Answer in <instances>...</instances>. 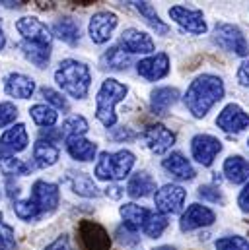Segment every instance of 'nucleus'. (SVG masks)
<instances>
[{
	"mask_svg": "<svg viewBox=\"0 0 249 250\" xmlns=\"http://www.w3.org/2000/svg\"><path fill=\"white\" fill-rule=\"evenodd\" d=\"M222 97H224L222 78L214 74H200L187 87L185 105L195 119H202Z\"/></svg>",
	"mask_w": 249,
	"mask_h": 250,
	"instance_id": "f257e3e1",
	"label": "nucleus"
},
{
	"mask_svg": "<svg viewBox=\"0 0 249 250\" xmlns=\"http://www.w3.org/2000/svg\"><path fill=\"white\" fill-rule=\"evenodd\" d=\"M55 82L59 83L64 93H68L74 99H84L90 91V83H92V74L90 68L84 62L66 59L59 64L57 72H55Z\"/></svg>",
	"mask_w": 249,
	"mask_h": 250,
	"instance_id": "f03ea898",
	"label": "nucleus"
},
{
	"mask_svg": "<svg viewBox=\"0 0 249 250\" xmlns=\"http://www.w3.org/2000/svg\"><path fill=\"white\" fill-rule=\"evenodd\" d=\"M126 85L121 82H117L115 78H107L96 97V117L103 126L111 128L117 123V115H115V107L117 103H121L126 97Z\"/></svg>",
	"mask_w": 249,
	"mask_h": 250,
	"instance_id": "7ed1b4c3",
	"label": "nucleus"
},
{
	"mask_svg": "<svg viewBox=\"0 0 249 250\" xmlns=\"http://www.w3.org/2000/svg\"><path fill=\"white\" fill-rule=\"evenodd\" d=\"M214 43L222 47L228 53H234L238 57H248L249 47L248 41L238 25L232 23H216L214 27Z\"/></svg>",
	"mask_w": 249,
	"mask_h": 250,
	"instance_id": "20e7f679",
	"label": "nucleus"
},
{
	"mask_svg": "<svg viewBox=\"0 0 249 250\" xmlns=\"http://www.w3.org/2000/svg\"><path fill=\"white\" fill-rule=\"evenodd\" d=\"M16 29L20 31V35L24 37V41L51 47L53 35L49 31V27L41 20H37L35 16H24V18H20L16 21Z\"/></svg>",
	"mask_w": 249,
	"mask_h": 250,
	"instance_id": "39448f33",
	"label": "nucleus"
},
{
	"mask_svg": "<svg viewBox=\"0 0 249 250\" xmlns=\"http://www.w3.org/2000/svg\"><path fill=\"white\" fill-rule=\"evenodd\" d=\"M222 151V142L210 134H197L191 140V153L197 163L202 167H210L216 155Z\"/></svg>",
	"mask_w": 249,
	"mask_h": 250,
	"instance_id": "423d86ee",
	"label": "nucleus"
},
{
	"mask_svg": "<svg viewBox=\"0 0 249 250\" xmlns=\"http://www.w3.org/2000/svg\"><path fill=\"white\" fill-rule=\"evenodd\" d=\"M185 198H187V192L179 185H164L160 190H156V196H154L156 209L162 215L177 213L183 208Z\"/></svg>",
	"mask_w": 249,
	"mask_h": 250,
	"instance_id": "0eeeda50",
	"label": "nucleus"
},
{
	"mask_svg": "<svg viewBox=\"0 0 249 250\" xmlns=\"http://www.w3.org/2000/svg\"><path fill=\"white\" fill-rule=\"evenodd\" d=\"M170 18L193 35L206 33V21H204V16L200 10L187 8V6H174V8H170Z\"/></svg>",
	"mask_w": 249,
	"mask_h": 250,
	"instance_id": "6e6552de",
	"label": "nucleus"
},
{
	"mask_svg": "<svg viewBox=\"0 0 249 250\" xmlns=\"http://www.w3.org/2000/svg\"><path fill=\"white\" fill-rule=\"evenodd\" d=\"M37 209L41 213H51L57 209L59 206V200H61V192L59 187L53 185V183H47V181H37L33 188H31V198H29Z\"/></svg>",
	"mask_w": 249,
	"mask_h": 250,
	"instance_id": "1a4fd4ad",
	"label": "nucleus"
},
{
	"mask_svg": "<svg viewBox=\"0 0 249 250\" xmlns=\"http://www.w3.org/2000/svg\"><path fill=\"white\" fill-rule=\"evenodd\" d=\"M119 20L113 12H98L90 18V25H88V33H90V39L98 45L101 43H107L111 39V33L113 29L117 27Z\"/></svg>",
	"mask_w": 249,
	"mask_h": 250,
	"instance_id": "9d476101",
	"label": "nucleus"
},
{
	"mask_svg": "<svg viewBox=\"0 0 249 250\" xmlns=\"http://www.w3.org/2000/svg\"><path fill=\"white\" fill-rule=\"evenodd\" d=\"M142 140L150 151L162 155L175 144V134L164 125H150L142 132Z\"/></svg>",
	"mask_w": 249,
	"mask_h": 250,
	"instance_id": "9b49d317",
	"label": "nucleus"
},
{
	"mask_svg": "<svg viewBox=\"0 0 249 250\" xmlns=\"http://www.w3.org/2000/svg\"><path fill=\"white\" fill-rule=\"evenodd\" d=\"M216 125L220 130L230 132V134H238L242 130L249 128V115L236 103H230L222 109V113L216 117Z\"/></svg>",
	"mask_w": 249,
	"mask_h": 250,
	"instance_id": "f8f14e48",
	"label": "nucleus"
},
{
	"mask_svg": "<svg viewBox=\"0 0 249 250\" xmlns=\"http://www.w3.org/2000/svg\"><path fill=\"white\" fill-rule=\"evenodd\" d=\"M214 221H216V215L210 208L200 206V204H191L181 215L179 227H181V231H195L200 227H208Z\"/></svg>",
	"mask_w": 249,
	"mask_h": 250,
	"instance_id": "ddd939ff",
	"label": "nucleus"
},
{
	"mask_svg": "<svg viewBox=\"0 0 249 250\" xmlns=\"http://www.w3.org/2000/svg\"><path fill=\"white\" fill-rule=\"evenodd\" d=\"M136 70H138V74H140L144 80H150V82L162 80V78L168 76V72H170V57H168L166 53L150 55V57L142 59L140 62L136 64Z\"/></svg>",
	"mask_w": 249,
	"mask_h": 250,
	"instance_id": "4468645a",
	"label": "nucleus"
},
{
	"mask_svg": "<svg viewBox=\"0 0 249 250\" xmlns=\"http://www.w3.org/2000/svg\"><path fill=\"white\" fill-rule=\"evenodd\" d=\"M29 144L27 130L24 125L12 126L0 136V155H14L18 151H24Z\"/></svg>",
	"mask_w": 249,
	"mask_h": 250,
	"instance_id": "2eb2a0df",
	"label": "nucleus"
},
{
	"mask_svg": "<svg viewBox=\"0 0 249 250\" xmlns=\"http://www.w3.org/2000/svg\"><path fill=\"white\" fill-rule=\"evenodd\" d=\"M121 47L130 55V53H140V55H150L154 51V41L148 33L128 27L121 33Z\"/></svg>",
	"mask_w": 249,
	"mask_h": 250,
	"instance_id": "dca6fc26",
	"label": "nucleus"
},
{
	"mask_svg": "<svg viewBox=\"0 0 249 250\" xmlns=\"http://www.w3.org/2000/svg\"><path fill=\"white\" fill-rule=\"evenodd\" d=\"M4 91L16 99H29L35 91V82L20 72H12L4 78Z\"/></svg>",
	"mask_w": 249,
	"mask_h": 250,
	"instance_id": "f3484780",
	"label": "nucleus"
},
{
	"mask_svg": "<svg viewBox=\"0 0 249 250\" xmlns=\"http://www.w3.org/2000/svg\"><path fill=\"white\" fill-rule=\"evenodd\" d=\"M162 167L172 175V177H175V179H179V181H193L195 179V169H193V165H191V161L187 159L183 153H179V151H172L164 161H162Z\"/></svg>",
	"mask_w": 249,
	"mask_h": 250,
	"instance_id": "a211bd4d",
	"label": "nucleus"
},
{
	"mask_svg": "<svg viewBox=\"0 0 249 250\" xmlns=\"http://www.w3.org/2000/svg\"><path fill=\"white\" fill-rule=\"evenodd\" d=\"M64 183L70 187V190L82 198H98L100 190L96 187V183L86 175V173H78V171H68L64 177Z\"/></svg>",
	"mask_w": 249,
	"mask_h": 250,
	"instance_id": "6ab92c4d",
	"label": "nucleus"
},
{
	"mask_svg": "<svg viewBox=\"0 0 249 250\" xmlns=\"http://www.w3.org/2000/svg\"><path fill=\"white\" fill-rule=\"evenodd\" d=\"M179 101V91L175 87H156L150 95V107L156 115H166Z\"/></svg>",
	"mask_w": 249,
	"mask_h": 250,
	"instance_id": "aec40b11",
	"label": "nucleus"
},
{
	"mask_svg": "<svg viewBox=\"0 0 249 250\" xmlns=\"http://www.w3.org/2000/svg\"><path fill=\"white\" fill-rule=\"evenodd\" d=\"M66 149H68L70 157H74L76 161H92L98 153V146L94 142L86 140L84 136H68Z\"/></svg>",
	"mask_w": 249,
	"mask_h": 250,
	"instance_id": "412c9836",
	"label": "nucleus"
},
{
	"mask_svg": "<svg viewBox=\"0 0 249 250\" xmlns=\"http://www.w3.org/2000/svg\"><path fill=\"white\" fill-rule=\"evenodd\" d=\"M57 161H59V147L45 138L37 140L33 146V163L39 169H47L53 167Z\"/></svg>",
	"mask_w": 249,
	"mask_h": 250,
	"instance_id": "4be33fe9",
	"label": "nucleus"
},
{
	"mask_svg": "<svg viewBox=\"0 0 249 250\" xmlns=\"http://www.w3.org/2000/svg\"><path fill=\"white\" fill-rule=\"evenodd\" d=\"M224 175L234 185L246 183L249 181V161L242 155H230L224 161Z\"/></svg>",
	"mask_w": 249,
	"mask_h": 250,
	"instance_id": "5701e85b",
	"label": "nucleus"
},
{
	"mask_svg": "<svg viewBox=\"0 0 249 250\" xmlns=\"http://www.w3.org/2000/svg\"><path fill=\"white\" fill-rule=\"evenodd\" d=\"M111 177L113 181H121L124 177H128L132 165H134V153L128 149H119L115 153H111Z\"/></svg>",
	"mask_w": 249,
	"mask_h": 250,
	"instance_id": "b1692460",
	"label": "nucleus"
},
{
	"mask_svg": "<svg viewBox=\"0 0 249 250\" xmlns=\"http://www.w3.org/2000/svg\"><path fill=\"white\" fill-rule=\"evenodd\" d=\"M154 190H156V181L148 173H136L134 177H130L126 185V194L130 198H146Z\"/></svg>",
	"mask_w": 249,
	"mask_h": 250,
	"instance_id": "393cba45",
	"label": "nucleus"
},
{
	"mask_svg": "<svg viewBox=\"0 0 249 250\" xmlns=\"http://www.w3.org/2000/svg\"><path fill=\"white\" fill-rule=\"evenodd\" d=\"M119 211H121L124 227L130 229V231H136V229L144 227V221H146V217L150 213L146 208L136 206V204H123Z\"/></svg>",
	"mask_w": 249,
	"mask_h": 250,
	"instance_id": "a878e982",
	"label": "nucleus"
},
{
	"mask_svg": "<svg viewBox=\"0 0 249 250\" xmlns=\"http://www.w3.org/2000/svg\"><path fill=\"white\" fill-rule=\"evenodd\" d=\"M20 49H22L24 57L31 64H35L37 68H45L49 59H51V47H45V45H35V43L22 41Z\"/></svg>",
	"mask_w": 249,
	"mask_h": 250,
	"instance_id": "bb28decb",
	"label": "nucleus"
},
{
	"mask_svg": "<svg viewBox=\"0 0 249 250\" xmlns=\"http://www.w3.org/2000/svg\"><path fill=\"white\" fill-rule=\"evenodd\" d=\"M53 31H55V35L61 41L68 43V45H76L78 39H80V25L72 18H61V20H57L55 25H53Z\"/></svg>",
	"mask_w": 249,
	"mask_h": 250,
	"instance_id": "cd10ccee",
	"label": "nucleus"
},
{
	"mask_svg": "<svg viewBox=\"0 0 249 250\" xmlns=\"http://www.w3.org/2000/svg\"><path fill=\"white\" fill-rule=\"evenodd\" d=\"M130 4H132V6L136 8V12L146 20V23H148L152 29H156L158 35H166V33L170 31V27L160 20L156 8H154L150 2H130Z\"/></svg>",
	"mask_w": 249,
	"mask_h": 250,
	"instance_id": "c85d7f7f",
	"label": "nucleus"
},
{
	"mask_svg": "<svg viewBox=\"0 0 249 250\" xmlns=\"http://www.w3.org/2000/svg\"><path fill=\"white\" fill-rule=\"evenodd\" d=\"M29 117L33 119V123L39 126H43V128H51V126H55L57 123V119H59V115H57V111L53 109V107H49V105H33L31 109H29Z\"/></svg>",
	"mask_w": 249,
	"mask_h": 250,
	"instance_id": "c756f323",
	"label": "nucleus"
},
{
	"mask_svg": "<svg viewBox=\"0 0 249 250\" xmlns=\"http://www.w3.org/2000/svg\"><path fill=\"white\" fill-rule=\"evenodd\" d=\"M0 171L8 177H24L29 173V165L16 155H0Z\"/></svg>",
	"mask_w": 249,
	"mask_h": 250,
	"instance_id": "7c9ffc66",
	"label": "nucleus"
},
{
	"mask_svg": "<svg viewBox=\"0 0 249 250\" xmlns=\"http://www.w3.org/2000/svg\"><path fill=\"white\" fill-rule=\"evenodd\" d=\"M166 227H168V217L162 215V213H152V211H150L148 217H146V221H144L142 231H144L146 237L156 239V237H160V235L166 231Z\"/></svg>",
	"mask_w": 249,
	"mask_h": 250,
	"instance_id": "2f4dec72",
	"label": "nucleus"
},
{
	"mask_svg": "<svg viewBox=\"0 0 249 250\" xmlns=\"http://www.w3.org/2000/svg\"><path fill=\"white\" fill-rule=\"evenodd\" d=\"M105 62L113 70H123V68H126V64L130 62V55L121 45H115L105 53Z\"/></svg>",
	"mask_w": 249,
	"mask_h": 250,
	"instance_id": "473e14b6",
	"label": "nucleus"
},
{
	"mask_svg": "<svg viewBox=\"0 0 249 250\" xmlns=\"http://www.w3.org/2000/svg\"><path fill=\"white\" fill-rule=\"evenodd\" d=\"M14 213L22 219V221H35L41 211L37 209V206L31 202V200H20L14 204Z\"/></svg>",
	"mask_w": 249,
	"mask_h": 250,
	"instance_id": "72a5a7b5",
	"label": "nucleus"
},
{
	"mask_svg": "<svg viewBox=\"0 0 249 250\" xmlns=\"http://www.w3.org/2000/svg\"><path fill=\"white\" fill-rule=\"evenodd\" d=\"M62 132L70 136H84L88 132V121L80 115H72L62 123Z\"/></svg>",
	"mask_w": 249,
	"mask_h": 250,
	"instance_id": "f704fd0d",
	"label": "nucleus"
},
{
	"mask_svg": "<svg viewBox=\"0 0 249 250\" xmlns=\"http://www.w3.org/2000/svg\"><path fill=\"white\" fill-rule=\"evenodd\" d=\"M109 159H111V153L103 151L100 155L98 163H96V177L100 181H113V177H111V161Z\"/></svg>",
	"mask_w": 249,
	"mask_h": 250,
	"instance_id": "c9c22d12",
	"label": "nucleus"
},
{
	"mask_svg": "<svg viewBox=\"0 0 249 250\" xmlns=\"http://www.w3.org/2000/svg\"><path fill=\"white\" fill-rule=\"evenodd\" d=\"M216 250H249V243L244 237H222L216 241Z\"/></svg>",
	"mask_w": 249,
	"mask_h": 250,
	"instance_id": "e433bc0d",
	"label": "nucleus"
},
{
	"mask_svg": "<svg viewBox=\"0 0 249 250\" xmlns=\"http://www.w3.org/2000/svg\"><path fill=\"white\" fill-rule=\"evenodd\" d=\"M41 95L45 97V101L49 103V105H53L55 109H62V111H68V101H66V97H62V93L59 91H55L53 87H41Z\"/></svg>",
	"mask_w": 249,
	"mask_h": 250,
	"instance_id": "4c0bfd02",
	"label": "nucleus"
},
{
	"mask_svg": "<svg viewBox=\"0 0 249 250\" xmlns=\"http://www.w3.org/2000/svg\"><path fill=\"white\" fill-rule=\"evenodd\" d=\"M0 250H16L14 229L2 221V215H0Z\"/></svg>",
	"mask_w": 249,
	"mask_h": 250,
	"instance_id": "58836bf2",
	"label": "nucleus"
},
{
	"mask_svg": "<svg viewBox=\"0 0 249 250\" xmlns=\"http://www.w3.org/2000/svg\"><path fill=\"white\" fill-rule=\"evenodd\" d=\"M18 117V109L12 103H0V128L6 125H12Z\"/></svg>",
	"mask_w": 249,
	"mask_h": 250,
	"instance_id": "ea45409f",
	"label": "nucleus"
},
{
	"mask_svg": "<svg viewBox=\"0 0 249 250\" xmlns=\"http://www.w3.org/2000/svg\"><path fill=\"white\" fill-rule=\"evenodd\" d=\"M199 194H200L202 198L210 200V202H222L220 192H218L214 187H200V188H199Z\"/></svg>",
	"mask_w": 249,
	"mask_h": 250,
	"instance_id": "a19ab883",
	"label": "nucleus"
},
{
	"mask_svg": "<svg viewBox=\"0 0 249 250\" xmlns=\"http://www.w3.org/2000/svg\"><path fill=\"white\" fill-rule=\"evenodd\" d=\"M45 250H74V249H72L70 239H68L66 235H62V237H59L57 241H53Z\"/></svg>",
	"mask_w": 249,
	"mask_h": 250,
	"instance_id": "79ce46f5",
	"label": "nucleus"
},
{
	"mask_svg": "<svg viewBox=\"0 0 249 250\" xmlns=\"http://www.w3.org/2000/svg\"><path fill=\"white\" fill-rule=\"evenodd\" d=\"M119 132H109V138L117 140V142H123V140H134L136 134L130 130V128H117Z\"/></svg>",
	"mask_w": 249,
	"mask_h": 250,
	"instance_id": "37998d69",
	"label": "nucleus"
},
{
	"mask_svg": "<svg viewBox=\"0 0 249 250\" xmlns=\"http://www.w3.org/2000/svg\"><path fill=\"white\" fill-rule=\"evenodd\" d=\"M238 206L242 208V211L249 213V183L242 188V192H240V196H238Z\"/></svg>",
	"mask_w": 249,
	"mask_h": 250,
	"instance_id": "c03bdc74",
	"label": "nucleus"
},
{
	"mask_svg": "<svg viewBox=\"0 0 249 250\" xmlns=\"http://www.w3.org/2000/svg\"><path fill=\"white\" fill-rule=\"evenodd\" d=\"M238 82L242 85L249 87V61L240 66V70H238Z\"/></svg>",
	"mask_w": 249,
	"mask_h": 250,
	"instance_id": "a18cd8bd",
	"label": "nucleus"
},
{
	"mask_svg": "<svg viewBox=\"0 0 249 250\" xmlns=\"http://www.w3.org/2000/svg\"><path fill=\"white\" fill-rule=\"evenodd\" d=\"M107 196L117 200V198H121V196H123V188L121 187H109L107 188Z\"/></svg>",
	"mask_w": 249,
	"mask_h": 250,
	"instance_id": "49530a36",
	"label": "nucleus"
},
{
	"mask_svg": "<svg viewBox=\"0 0 249 250\" xmlns=\"http://www.w3.org/2000/svg\"><path fill=\"white\" fill-rule=\"evenodd\" d=\"M4 45H6V37H4V31H2V27H0V51L4 49Z\"/></svg>",
	"mask_w": 249,
	"mask_h": 250,
	"instance_id": "de8ad7c7",
	"label": "nucleus"
},
{
	"mask_svg": "<svg viewBox=\"0 0 249 250\" xmlns=\"http://www.w3.org/2000/svg\"><path fill=\"white\" fill-rule=\"evenodd\" d=\"M154 250H175L174 247H158V249H154Z\"/></svg>",
	"mask_w": 249,
	"mask_h": 250,
	"instance_id": "09e8293b",
	"label": "nucleus"
},
{
	"mask_svg": "<svg viewBox=\"0 0 249 250\" xmlns=\"http://www.w3.org/2000/svg\"><path fill=\"white\" fill-rule=\"evenodd\" d=\"M248 144H249V140H248Z\"/></svg>",
	"mask_w": 249,
	"mask_h": 250,
	"instance_id": "8fccbe9b",
	"label": "nucleus"
}]
</instances>
